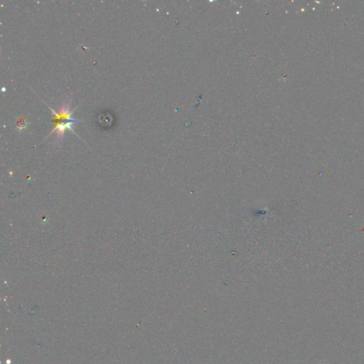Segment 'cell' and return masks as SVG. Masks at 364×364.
Masks as SVG:
<instances>
[{
	"instance_id": "obj_1",
	"label": "cell",
	"mask_w": 364,
	"mask_h": 364,
	"mask_svg": "<svg viewBox=\"0 0 364 364\" xmlns=\"http://www.w3.org/2000/svg\"><path fill=\"white\" fill-rule=\"evenodd\" d=\"M50 110L54 112L55 123V127L51 132V134L54 132H57L58 134L64 135L65 131L66 130H71L72 132H74L72 128V125L76 122L78 120L76 119H73L71 115L73 110H70L69 107H63L59 112H56L54 110L49 107Z\"/></svg>"
},
{
	"instance_id": "obj_2",
	"label": "cell",
	"mask_w": 364,
	"mask_h": 364,
	"mask_svg": "<svg viewBox=\"0 0 364 364\" xmlns=\"http://www.w3.org/2000/svg\"><path fill=\"white\" fill-rule=\"evenodd\" d=\"M26 125H27V121L24 118H23V117H21V118H19L18 120H17V127L19 130H21L24 129V128H26Z\"/></svg>"
}]
</instances>
